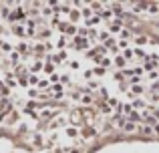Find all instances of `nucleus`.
I'll use <instances>...</instances> for the list:
<instances>
[{"label":"nucleus","instance_id":"f257e3e1","mask_svg":"<svg viewBox=\"0 0 159 153\" xmlns=\"http://www.w3.org/2000/svg\"><path fill=\"white\" fill-rule=\"evenodd\" d=\"M147 43V38H145V36H139V38H137V44H145Z\"/></svg>","mask_w":159,"mask_h":153},{"label":"nucleus","instance_id":"f03ea898","mask_svg":"<svg viewBox=\"0 0 159 153\" xmlns=\"http://www.w3.org/2000/svg\"><path fill=\"white\" fill-rule=\"evenodd\" d=\"M125 129H127V131H133V129H135V125H133V123H129V125H125Z\"/></svg>","mask_w":159,"mask_h":153},{"label":"nucleus","instance_id":"7ed1b4c3","mask_svg":"<svg viewBox=\"0 0 159 153\" xmlns=\"http://www.w3.org/2000/svg\"><path fill=\"white\" fill-rule=\"evenodd\" d=\"M149 8H151V12H157V10H159V6H157V4H151Z\"/></svg>","mask_w":159,"mask_h":153}]
</instances>
